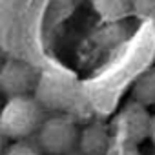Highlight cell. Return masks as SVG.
I'll list each match as a JSON object with an SVG mask.
<instances>
[{
  "label": "cell",
  "mask_w": 155,
  "mask_h": 155,
  "mask_svg": "<svg viewBox=\"0 0 155 155\" xmlns=\"http://www.w3.org/2000/svg\"><path fill=\"white\" fill-rule=\"evenodd\" d=\"M4 155H44L42 150L31 142L26 140H11V144H8Z\"/></svg>",
  "instance_id": "ba28073f"
},
{
  "label": "cell",
  "mask_w": 155,
  "mask_h": 155,
  "mask_svg": "<svg viewBox=\"0 0 155 155\" xmlns=\"http://www.w3.org/2000/svg\"><path fill=\"white\" fill-rule=\"evenodd\" d=\"M8 144H9V139L4 135V131H2V130H0V155H4V151H6Z\"/></svg>",
  "instance_id": "8fae6325"
},
{
  "label": "cell",
  "mask_w": 155,
  "mask_h": 155,
  "mask_svg": "<svg viewBox=\"0 0 155 155\" xmlns=\"http://www.w3.org/2000/svg\"><path fill=\"white\" fill-rule=\"evenodd\" d=\"M44 120L42 102L33 95L8 97L0 110V130L9 140H26L38 131Z\"/></svg>",
  "instance_id": "6da1fadb"
},
{
  "label": "cell",
  "mask_w": 155,
  "mask_h": 155,
  "mask_svg": "<svg viewBox=\"0 0 155 155\" xmlns=\"http://www.w3.org/2000/svg\"><path fill=\"white\" fill-rule=\"evenodd\" d=\"M150 139L155 146V115H151V130H150Z\"/></svg>",
  "instance_id": "7c38bea8"
},
{
  "label": "cell",
  "mask_w": 155,
  "mask_h": 155,
  "mask_svg": "<svg viewBox=\"0 0 155 155\" xmlns=\"http://www.w3.org/2000/svg\"><path fill=\"white\" fill-rule=\"evenodd\" d=\"M131 13L155 22V0H131Z\"/></svg>",
  "instance_id": "9c48e42d"
},
{
  "label": "cell",
  "mask_w": 155,
  "mask_h": 155,
  "mask_svg": "<svg viewBox=\"0 0 155 155\" xmlns=\"http://www.w3.org/2000/svg\"><path fill=\"white\" fill-rule=\"evenodd\" d=\"M106 155H142V153L139 150V144L113 139L111 140V146H110V150H108Z\"/></svg>",
  "instance_id": "30bf717a"
},
{
  "label": "cell",
  "mask_w": 155,
  "mask_h": 155,
  "mask_svg": "<svg viewBox=\"0 0 155 155\" xmlns=\"http://www.w3.org/2000/svg\"><path fill=\"white\" fill-rule=\"evenodd\" d=\"M37 140L44 155H66L77 148L79 126L68 115H51L42 120L37 131Z\"/></svg>",
  "instance_id": "7a4b0ae2"
},
{
  "label": "cell",
  "mask_w": 155,
  "mask_h": 155,
  "mask_svg": "<svg viewBox=\"0 0 155 155\" xmlns=\"http://www.w3.org/2000/svg\"><path fill=\"white\" fill-rule=\"evenodd\" d=\"M4 58H6V57H4V51H2V48H0V64L4 62Z\"/></svg>",
  "instance_id": "4fadbf2b"
},
{
  "label": "cell",
  "mask_w": 155,
  "mask_h": 155,
  "mask_svg": "<svg viewBox=\"0 0 155 155\" xmlns=\"http://www.w3.org/2000/svg\"><path fill=\"white\" fill-rule=\"evenodd\" d=\"M111 137L117 140H126L133 144H140L150 137L151 130V115L146 106L131 101L124 108H120L110 122Z\"/></svg>",
  "instance_id": "3957f363"
},
{
  "label": "cell",
  "mask_w": 155,
  "mask_h": 155,
  "mask_svg": "<svg viewBox=\"0 0 155 155\" xmlns=\"http://www.w3.org/2000/svg\"><path fill=\"white\" fill-rule=\"evenodd\" d=\"M111 130L110 124L102 122H91L79 130V140L77 148L82 155H106L111 146Z\"/></svg>",
  "instance_id": "5b68a950"
},
{
  "label": "cell",
  "mask_w": 155,
  "mask_h": 155,
  "mask_svg": "<svg viewBox=\"0 0 155 155\" xmlns=\"http://www.w3.org/2000/svg\"><path fill=\"white\" fill-rule=\"evenodd\" d=\"M131 97L135 102L150 108L155 106V68L144 71L131 88Z\"/></svg>",
  "instance_id": "52a82bcc"
},
{
  "label": "cell",
  "mask_w": 155,
  "mask_h": 155,
  "mask_svg": "<svg viewBox=\"0 0 155 155\" xmlns=\"http://www.w3.org/2000/svg\"><path fill=\"white\" fill-rule=\"evenodd\" d=\"M38 82L37 68L22 58H4L0 64V93L6 97L31 95Z\"/></svg>",
  "instance_id": "277c9868"
},
{
  "label": "cell",
  "mask_w": 155,
  "mask_h": 155,
  "mask_svg": "<svg viewBox=\"0 0 155 155\" xmlns=\"http://www.w3.org/2000/svg\"><path fill=\"white\" fill-rule=\"evenodd\" d=\"M91 6L106 22L122 20L131 13V0H91Z\"/></svg>",
  "instance_id": "8992f818"
},
{
  "label": "cell",
  "mask_w": 155,
  "mask_h": 155,
  "mask_svg": "<svg viewBox=\"0 0 155 155\" xmlns=\"http://www.w3.org/2000/svg\"><path fill=\"white\" fill-rule=\"evenodd\" d=\"M0 95H2V93H0Z\"/></svg>",
  "instance_id": "5bb4252c"
}]
</instances>
